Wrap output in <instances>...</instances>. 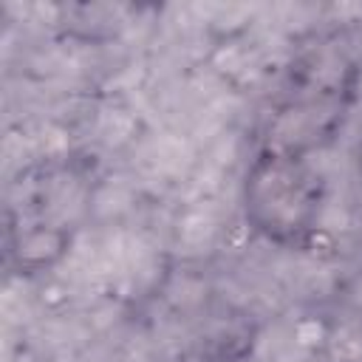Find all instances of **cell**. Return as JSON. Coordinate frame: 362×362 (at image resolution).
<instances>
[{"instance_id": "1", "label": "cell", "mask_w": 362, "mask_h": 362, "mask_svg": "<svg viewBox=\"0 0 362 362\" xmlns=\"http://www.w3.org/2000/svg\"><path fill=\"white\" fill-rule=\"evenodd\" d=\"M322 198L325 184L311 161L269 144L252 158L240 187L249 229L277 246H300L314 232Z\"/></svg>"}, {"instance_id": "3", "label": "cell", "mask_w": 362, "mask_h": 362, "mask_svg": "<svg viewBox=\"0 0 362 362\" xmlns=\"http://www.w3.org/2000/svg\"><path fill=\"white\" fill-rule=\"evenodd\" d=\"M356 164H359V173H362V141H359V150H356Z\"/></svg>"}, {"instance_id": "2", "label": "cell", "mask_w": 362, "mask_h": 362, "mask_svg": "<svg viewBox=\"0 0 362 362\" xmlns=\"http://www.w3.org/2000/svg\"><path fill=\"white\" fill-rule=\"evenodd\" d=\"M71 246H74V232L68 226L37 221L14 232L8 243V266L25 277L45 274L71 255Z\"/></svg>"}]
</instances>
